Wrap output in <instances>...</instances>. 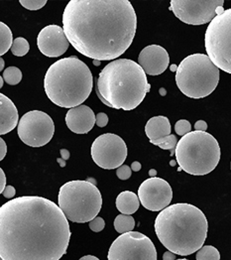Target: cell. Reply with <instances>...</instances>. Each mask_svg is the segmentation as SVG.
Segmentation results:
<instances>
[{"label":"cell","mask_w":231,"mask_h":260,"mask_svg":"<svg viewBox=\"0 0 231 260\" xmlns=\"http://www.w3.org/2000/svg\"><path fill=\"white\" fill-rule=\"evenodd\" d=\"M150 88L141 66L129 59H117L100 73L95 91L105 106L129 111L144 101Z\"/></svg>","instance_id":"4"},{"label":"cell","mask_w":231,"mask_h":260,"mask_svg":"<svg viewBox=\"0 0 231 260\" xmlns=\"http://www.w3.org/2000/svg\"><path fill=\"white\" fill-rule=\"evenodd\" d=\"M156 174H157V171H156V170H154V169H152V170H150V171H149V175H150V176H152V178H154Z\"/></svg>","instance_id":"40"},{"label":"cell","mask_w":231,"mask_h":260,"mask_svg":"<svg viewBox=\"0 0 231 260\" xmlns=\"http://www.w3.org/2000/svg\"><path fill=\"white\" fill-rule=\"evenodd\" d=\"M205 214L190 204H175L160 212L155 220L157 238L169 251L187 256L197 252L208 238Z\"/></svg>","instance_id":"3"},{"label":"cell","mask_w":231,"mask_h":260,"mask_svg":"<svg viewBox=\"0 0 231 260\" xmlns=\"http://www.w3.org/2000/svg\"><path fill=\"white\" fill-rule=\"evenodd\" d=\"M80 260H100L97 257H95V256H93V255H86V256H84V257H82Z\"/></svg>","instance_id":"39"},{"label":"cell","mask_w":231,"mask_h":260,"mask_svg":"<svg viewBox=\"0 0 231 260\" xmlns=\"http://www.w3.org/2000/svg\"><path fill=\"white\" fill-rule=\"evenodd\" d=\"M171 123L168 117L158 115L150 118L145 126V133L150 141L158 140L171 135Z\"/></svg>","instance_id":"19"},{"label":"cell","mask_w":231,"mask_h":260,"mask_svg":"<svg viewBox=\"0 0 231 260\" xmlns=\"http://www.w3.org/2000/svg\"><path fill=\"white\" fill-rule=\"evenodd\" d=\"M22 142L30 147H42L48 144L55 134V124L49 114L41 110L26 112L17 126Z\"/></svg>","instance_id":"11"},{"label":"cell","mask_w":231,"mask_h":260,"mask_svg":"<svg viewBox=\"0 0 231 260\" xmlns=\"http://www.w3.org/2000/svg\"><path fill=\"white\" fill-rule=\"evenodd\" d=\"M58 162L60 163L61 167H64V166H65V162H64V160H61V159H58Z\"/></svg>","instance_id":"41"},{"label":"cell","mask_w":231,"mask_h":260,"mask_svg":"<svg viewBox=\"0 0 231 260\" xmlns=\"http://www.w3.org/2000/svg\"><path fill=\"white\" fill-rule=\"evenodd\" d=\"M116 175H117V177H118L120 180L125 181V180H128V179L131 177L132 170H131V168H130L129 166L122 165V166H120V167L116 170Z\"/></svg>","instance_id":"30"},{"label":"cell","mask_w":231,"mask_h":260,"mask_svg":"<svg viewBox=\"0 0 231 260\" xmlns=\"http://www.w3.org/2000/svg\"><path fill=\"white\" fill-rule=\"evenodd\" d=\"M230 169H231V163H230Z\"/></svg>","instance_id":"48"},{"label":"cell","mask_w":231,"mask_h":260,"mask_svg":"<svg viewBox=\"0 0 231 260\" xmlns=\"http://www.w3.org/2000/svg\"><path fill=\"white\" fill-rule=\"evenodd\" d=\"M18 110L14 103L5 94H0V134L11 132L19 124Z\"/></svg>","instance_id":"18"},{"label":"cell","mask_w":231,"mask_h":260,"mask_svg":"<svg viewBox=\"0 0 231 260\" xmlns=\"http://www.w3.org/2000/svg\"><path fill=\"white\" fill-rule=\"evenodd\" d=\"M6 188V176L4 174V171L1 169L0 170V193L2 194L3 191Z\"/></svg>","instance_id":"34"},{"label":"cell","mask_w":231,"mask_h":260,"mask_svg":"<svg viewBox=\"0 0 231 260\" xmlns=\"http://www.w3.org/2000/svg\"><path fill=\"white\" fill-rule=\"evenodd\" d=\"M194 128L196 131H206L208 129V123L205 120H199L195 122Z\"/></svg>","instance_id":"35"},{"label":"cell","mask_w":231,"mask_h":260,"mask_svg":"<svg viewBox=\"0 0 231 260\" xmlns=\"http://www.w3.org/2000/svg\"><path fill=\"white\" fill-rule=\"evenodd\" d=\"M152 144L154 145H157L159 146L161 149H164V150H171L172 152H174V150H176V147L178 145V140H177V137L173 134L166 136V137H163L161 139H158V140H154V141H150Z\"/></svg>","instance_id":"26"},{"label":"cell","mask_w":231,"mask_h":260,"mask_svg":"<svg viewBox=\"0 0 231 260\" xmlns=\"http://www.w3.org/2000/svg\"><path fill=\"white\" fill-rule=\"evenodd\" d=\"M108 123V116L105 112H100L96 114V125L98 127H105Z\"/></svg>","instance_id":"31"},{"label":"cell","mask_w":231,"mask_h":260,"mask_svg":"<svg viewBox=\"0 0 231 260\" xmlns=\"http://www.w3.org/2000/svg\"><path fill=\"white\" fill-rule=\"evenodd\" d=\"M68 128L77 134H86L96 124V115L87 106L71 109L65 114Z\"/></svg>","instance_id":"17"},{"label":"cell","mask_w":231,"mask_h":260,"mask_svg":"<svg viewBox=\"0 0 231 260\" xmlns=\"http://www.w3.org/2000/svg\"><path fill=\"white\" fill-rule=\"evenodd\" d=\"M169 63L168 52L160 45L145 47L138 57V64L149 76H159L163 74L167 70Z\"/></svg>","instance_id":"16"},{"label":"cell","mask_w":231,"mask_h":260,"mask_svg":"<svg viewBox=\"0 0 231 260\" xmlns=\"http://www.w3.org/2000/svg\"><path fill=\"white\" fill-rule=\"evenodd\" d=\"M29 50H30V45L25 38L18 37L16 39H14L13 45L11 47V52L14 56L23 57V56L27 55Z\"/></svg>","instance_id":"25"},{"label":"cell","mask_w":231,"mask_h":260,"mask_svg":"<svg viewBox=\"0 0 231 260\" xmlns=\"http://www.w3.org/2000/svg\"><path fill=\"white\" fill-rule=\"evenodd\" d=\"M135 228V220L132 216L128 215H119L114 219V229L118 234H126L133 232Z\"/></svg>","instance_id":"22"},{"label":"cell","mask_w":231,"mask_h":260,"mask_svg":"<svg viewBox=\"0 0 231 260\" xmlns=\"http://www.w3.org/2000/svg\"><path fill=\"white\" fill-rule=\"evenodd\" d=\"M37 46L46 57L58 58L67 52L70 42L61 26L48 25L38 34Z\"/></svg>","instance_id":"15"},{"label":"cell","mask_w":231,"mask_h":260,"mask_svg":"<svg viewBox=\"0 0 231 260\" xmlns=\"http://www.w3.org/2000/svg\"><path fill=\"white\" fill-rule=\"evenodd\" d=\"M59 207L65 217L73 222H89L97 217L103 207V197L95 184L77 180L60 188Z\"/></svg>","instance_id":"8"},{"label":"cell","mask_w":231,"mask_h":260,"mask_svg":"<svg viewBox=\"0 0 231 260\" xmlns=\"http://www.w3.org/2000/svg\"><path fill=\"white\" fill-rule=\"evenodd\" d=\"M89 229L94 232V233H100L102 231H104L105 228V219L103 217H96L93 218L91 221L88 222Z\"/></svg>","instance_id":"29"},{"label":"cell","mask_w":231,"mask_h":260,"mask_svg":"<svg viewBox=\"0 0 231 260\" xmlns=\"http://www.w3.org/2000/svg\"><path fill=\"white\" fill-rule=\"evenodd\" d=\"M171 70H172V72H177V70H178V67H176V66H172L171 67Z\"/></svg>","instance_id":"43"},{"label":"cell","mask_w":231,"mask_h":260,"mask_svg":"<svg viewBox=\"0 0 231 260\" xmlns=\"http://www.w3.org/2000/svg\"><path fill=\"white\" fill-rule=\"evenodd\" d=\"M20 4L28 10H39L47 4V0H20Z\"/></svg>","instance_id":"27"},{"label":"cell","mask_w":231,"mask_h":260,"mask_svg":"<svg viewBox=\"0 0 231 260\" xmlns=\"http://www.w3.org/2000/svg\"><path fill=\"white\" fill-rule=\"evenodd\" d=\"M161 92H162V95H165V93H166V92H164V89H163V88L161 89Z\"/></svg>","instance_id":"46"},{"label":"cell","mask_w":231,"mask_h":260,"mask_svg":"<svg viewBox=\"0 0 231 260\" xmlns=\"http://www.w3.org/2000/svg\"><path fill=\"white\" fill-rule=\"evenodd\" d=\"M13 36L10 28L3 22H0V55L6 54L13 45Z\"/></svg>","instance_id":"21"},{"label":"cell","mask_w":231,"mask_h":260,"mask_svg":"<svg viewBox=\"0 0 231 260\" xmlns=\"http://www.w3.org/2000/svg\"><path fill=\"white\" fill-rule=\"evenodd\" d=\"M196 260H220V253L212 245H205L196 252Z\"/></svg>","instance_id":"24"},{"label":"cell","mask_w":231,"mask_h":260,"mask_svg":"<svg viewBox=\"0 0 231 260\" xmlns=\"http://www.w3.org/2000/svg\"><path fill=\"white\" fill-rule=\"evenodd\" d=\"M205 47L212 63L231 75V8L210 22L205 35Z\"/></svg>","instance_id":"9"},{"label":"cell","mask_w":231,"mask_h":260,"mask_svg":"<svg viewBox=\"0 0 231 260\" xmlns=\"http://www.w3.org/2000/svg\"><path fill=\"white\" fill-rule=\"evenodd\" d=\"M0 62H1V67H0V70L1 71H3L4 72V70H3V68H4V60L1 58V60H0Z\"/></svg>","instance_id":"42"},{"label":"cell","mask_w":231,"mask_h":260,"mask_svg":"<svg viewBox=\"0 0 231 260\" xmlns=\"http://www.w3.org/2000/svg\"><path fill=\"white\" fill-rule=\"evenodd\" d=\"M108 260H157L158 254L152 240L139 232H129L115 239Z\"/></svg>","instance_id":"10"},{"label":"cell","mask_w":231,"mask_h":260,"mask_svg":"<svg viewBox=\"0 0 231 260\" xmlns=\"http://www.w3.org/2000/svg\"><path fill=\"white\" fill-rule=\"evenodd\" d=\"M163 260H176V255L171 251H166L163 254Z\"/></svg>","instance_id":"37"},{"label":"cell","mask_w":231,"mask_h":260,"mask_svg":"<svg viewBox=\"0 0 231 260\" xmlns=\"http://www.w3.org/2000/svg\"><path fill=\"white\" fill-rule=\"evenodd\" d=\"M175 131L178 135L185 136L186 134L191 132L190 122L186 119H181V120L177 121V123L175 124Z\"/></svg>","instance_id":"28"},{"label":"cell","mask_w":231,"mask_h":260,"mask_svg":"<svg viewBox=\"0 0 231 260\" xmlns=\"http://www.w3.org/2000/svg\"><path fill=\"white\" fill-rule=\"evenodd\" d=\"M93 162L106 170L118 169L127 158V146L124 140L113 133L100 135L91 145Z\"/></svg>","instance_id":"13"},{"label":"cell","mask_w":231,"mask_h":260,"mask_svg":"<svg viewBox=\"0 0 231 260\" xmlns=\"http://www.w3.org/2000/svg\"><path fill=\"white\" fill-rule=\"evenodd\" d=\"M175 154L180 168L192 176H205L212 172L221 156L217 140L207 131L196 130L181 138Z\"/></svg>","instance_id":"6"},{"label":"cell","mask_w":231,"mask_h":260,"mask_svg":"<svg viewBox=\"0 0 231 260\" xmlns=\"http://www.w3.org/2000/svg\"><path fill=\"white\" fill-rule=\"evenodd\" d=\"M16 194V190L13 186H6L5 190L3 191L2 195L4 198H8V199H11V198H14V196Z\"/></svg>","instance_id":"32"},{"label":"cell","mask_w":231,"mask_h":260,"mask_svg":"<svg viewBox=\"0 0 231 260\" xmlns=\"http://www.w3.org/2000/svg\"><path fill=\"white\" fill-rule=\"evenodd\" d=\"M2 78L6 84L10 86H16L21 82L23 75L20 69L17 67H8L4 70Z\"/></svg>","instance_id":"23"},{"label":"cell","mask_w":231,"mask_h":260,"mask_svg":"<svg viewBox=\"0 0 231 260\" xmlns=\"http://www.w3.org/2000/svg\"><path fill=\"white\" fill-rule=\"evenodd\" d=\"M176 83L188 98L199 100L209 96L219 83V69L205 54H192L178 66Z\"/></svg>","instance_id":"7"},{"label":"cell","mask_w":231,"mask_h":260,"mask_svg":"<svg viewBox=\"0 0 231 260\" xmlns=\"http://www.w3.org/2000/svg\"><path fill=\"white\" fill-rule=\"evenodd\" d=\"M94 65H95V66L100 65V61H96V60H94Z\"/></svg>","instance_id":"44"},{"label":"cell","mask_w":231,"mask_h":260,"mask_svg":"<svg viewBox=\"0 0 231 260\" xmlns=\"http://www.w3.org/2000/svg\"><path fill=\"white\" fill-rule=\"evenodd\" d=\"M60 153H61V156H62L63 160H68L70 158V156H71L70 152L68 151L67 149H61Z\"/></svg>","instance_id":"38"},{"label":"cell","mask_w":231,"mask_h":260,"mask_svg":"<svg viewBox=\"0 0 231 260\" xmlns=\"http://www.w3.org/2000/svg\"><path fill=\"white\" fill-rule=\"evenodd\" d=\"M141 205L151 212H162L168 208L173 199V190L162 178H149L138 189Z\"/></svg>","instance_id":"14"},{"label":"cell","mask_w":231,"mask_h":260,"mask_svg":"<svg viewBox=\"0 0 231 260\" xmlns=\"http://www.w3.org/2000/svg\"><path fill=\"white\" fill-rule=\"evenodd\" d=\"M223 0H172L170 10L189 25L210 23L223 10Z\"/></svg>","instance_id":"12"},{"label":"cell","mask_w":231,"mask_h":260,"mask_svg":"<svg viewBox=\"0 0 231 260\" xmlns=\"http://www.w3.org/2000/svg\"><path fill=\"white\" fill-rule=\"evenodd\" d=\"M7 153V145L6 142L1 138L0 139V160H3Z\"/></svg>","instance_id":"33"},{"label":"cell","mask_w":231,"mask_h":260,"mask_svg":"<svg viewBox=\"0 0 231 260\" xmlns=\"http://www.w3.org/2000/svg\"><path fill=\"white\" fill-rule=\"evenodd\" d=\"M176 260H188V259H185V258H183V259H176Z\"/></svg>","instance_id":"47"},{"label":"cell","mask_w":231,"mask_h":260,"mask_svg":"<svg viewBox=\"0 0 231 260\" xmlns=\"http://www.w3.org/2000/svg\"><path fill=\"white\" fill-rule=\"evenodd\" d=\"M93 87V77L87 65L78 57L63 58L48 69L44 88L48 99L63 109L82 106Z\"/></svg>","instance_id":"5"},{"label":"cell","mask_w":231,"mask_h":260,"mask_svg":"<svg viewBox=\"0 0 231 260\" xmlns=\"http://www.w3.org/2000/svg\"><path fill=\"white\" fill-rule=\"evenodd\" d=\"M116 208L122 215L131 216L135 214L140 207L139 197L133 192H121L116 198Z\"/></svg>","instance_id":"20"},{"label":"cell","mask_w":231,"mask_h":260,"mask_svg":"<svg viewBox=\"0 0 231 260\" xmlns=\"http://www.w3.org/2000/svg\"><path fill=\"white\" fill-rule=\"evenodd\" d=\"M141 168H142V165H141V163L138 162V161H134V162L131 164V170H132L133 172H139V171L141 170Z\"/></svg>","instance_id":"36"},{"label":"cell","mask_w":231,"mask_h":260,"mask_svg":"<svg viewBox=\"0 0 231 260\" xmlns=\"http://www.w3.org/2000/svg\"><path fill=\"white\" fill-rule=\"evenodd\" d=\"M71 236L63 211L46 198H14L0 209L1 260H60Z\"/></svg>","instance_id":"1"},{"label":"cell","mask_w":231,"mask_h":260,"mask_svg":"<svg viewBox=\"0 0 231 260\" xmlns=\"http://www.w3.org/2000/svg\"><path fill=\"white\" fill-rule=\"evenodd\" d=\"M63 29L82 55L115 61L133 42L137 16L128 0H71L63 11Z\"/></svg>","instance_id":"2"},{"label":"cell","mask_w":231,"mask_h":260,"mask_svg":"<svg viewBox=\"0 0 231 260\" xmlns=\"http://www.w3.org/2000/svg\"><path fill=\"white\" fill-rule=\"evenodd\" d=\"M3 82H4V80H3V78H1V85H0V87H3Z\"/></svg>","instance_id":"45"}]
</instances>
